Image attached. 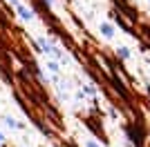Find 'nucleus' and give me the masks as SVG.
<instances>
[{"instance_id":"nucleus-10","label":"nucleus","mask_w":150,"mask_h":147,"mask_svg":"<svg viewBox=\"0 0 150 147\" xmlns=\"http://www.w3.org/2000/svg\"><path fill=\"white\" fill-rule=\"evenodd\" d=\"M2 143H5V134H2V132H0V145H2Z\"/></svg>"},{"instance_id":"nucleus-7","label":"nucleus","mask_w":150,"mask_h":147,"mask_svg":"<svg viewBox=\"0 0 150 147\" xmlns=\"http://www.w3.org/2000/svg\"><path fill=\"white\" fill-rule=\"evenodd\" d=\"M81 94H90V96H94V94H96V87L94 85H88V83H85V85H83V92Z\"/></svg>"},{"instance_id":"nucleus-9","label":"nucleus","mask_w":150,"mask_h":147,"mask_svg":"<svg viewBox=\"0 0 150 147\" xmlns=\"http://www.w3.org/2000/svg\"><path fill=\"white\" fill-rule=\"evenodd\" d=\"M45 5H54V2H56V0H43Z\"/></svg>"},{"instance_id":"nucleus-6","label":"nucleus","mask_w":150,"mask_h":147,"mask_svg":"<svg viewBox=\"0 0 150 147\" xmlns=\"http://www.w3.org/2000/svg\"><path fill=\"white\" fill-rule=\"evenodd\" d=\"M47 69L56 76V74H58V60H52V58H50V60H47Z\"/></svg>"},{"instance_id":"nucleus-4","label":"nucleus","mask_w":150,"mask_h":147,"mask_svg":"<svg viewBox=\"0 0 150 147\" xmlns=\"http://www.w3.org/2000/svg\"><path fill=\"white\" fill-rule=\"evenodd\" d=\"M5 125H7V127H11V129H23V125H20L13 116H5Z\"/></svg>"},{"instance_id":"nucleus-5","label":"nucleus","mask_w":150,"mask_h":147,"mask_svg":"<svg viewBox=\"0 0 150 147\" xmlns=\"http://www.w3.org/2000/svg\"><path fill=\"white\" fill-rule=\"evenodd\" d=\"M117 56H119L121 60H128V58L132 56V51L128 47H117Z\"/></svg>"},{"instance_id":"nucleus-11","label":"nucleus","mask_w":150,"mask_h":147,"mask_svg":"<svg viewBox=\"0 0 150 147\" xmlns=\"http://www.w3.org/2000/svg\"><path fill=\"white\" fill-rule=\"evenodd\" d=\"M7 2H11V5H16V2H18V0H7Z\"/></svg>"},{"instance_id":"nucleus-3","label":"nucleus","mask_w":150,"mask_h":147,"mask_svg":"<svg viewBox=\"0 0 150 147\" xmlns=\"http://www.w3.org/2000/svg\"><path fill=\"white\" fill-rule=\"evenodd\" d=\"M99 29H101V34H103L105 38H114V27H112L110 22H101Z\"/></svg>"},{"instance_id":"nucleus-12","label":"nucleus","mask_w":150,"mask_h":147,"mask_svg":"<svg viewBox=\"0 0 150 147\" xmlns=\"http://www.w3.org/2000/svg\"><path fill=\"white\" fill-rule=\"evenodd\" d=\"M148 5H150V0H148Z\"/></svg>"},{"instance_id":"nucleus-1","label":"nucleus","mask_w":150,"mask_h":147,"mask_svg":"<svg viewBox=\"0 0 150 147\" xmlns=\"http://www.w3.org/2000/svg\"><path fill=\"white\" fill-rule=\"evenodd\" d=\"M36 43L40 45V49H43L45 54L50 56L52 60H61V58H63V51H61V49H58L54 43H52V40H47V38H38Z\"/></svg>"},{"instance_id":"nucleus-2","label":"nucleus","mask_w":150,"mask_h":147,"mask_svg":"<svg viewBox=\"0 0 150 147\" xmlns=\"http://www.w3.org/2000/svg\"><path fill=\"white\" fill-rule=\"evenodd\" d=\"M13 7H16V11H18V16H20V18H23V20H25V22H31V20L36 18V13L31 11L29 7H25V5H23V2H20V0H18V2H16V5H13Z\"/></svg>"},{"instance_id":"nucleus-8","label":"nucleus","mask_w":150,"mask_h":147,"mask_svg":"<svg viewBox=\"0 0 150 147\" xmlns=\"http://www.w3.org/2000/svg\"><path fill=\"white\" fill-rule=\"evenodd\" d=\"M83 147H101V145H99L96 141H92V138H88V141L83 143Z\"/></svg>"}]
</instances>
